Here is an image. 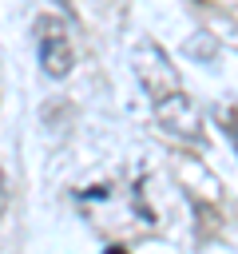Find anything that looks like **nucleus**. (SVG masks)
Returning a JSON list of instances; mask_svg holds the SVG:
<instances>
[{
    "label": "nucleus",
    "mask_w": 238,
    "mask_h": 254,
    "mask_svg": "<svg viewBox=\"0 0 238 254\" xmlns=\"http://www.w3.org/2000/svg\"><path fill=\"white\" fill-rule=\"evenodd\" d=\"M135 75L143 79V91H147L151 103L163 99V95H171V91H178V71L171 67V60L155 44H143L135 52Z\"/></svg>",
    "instance_id": "obj_3"
},
{
    "label": "nucleus",
    "mask_w": 238,
    "mask_h": 254,
    "mask_svg": "<svg viewBox=\"0 0 238 254\" xmlns=\"http://www.w3.org/2000/svg\"><path fill=\"white\" fill-rule=\"evenodd\" d=\"M4 198H8V183H4V171H0V214H4Z\"/></svg>",
    "instance_id": "obj_4"
},
{
    "label": "nucleus",
    "mask_w": 238,
    "mask_h": 254,
    "mask_svg": "<svg viewBox=\"0 0 238 254\" xmlns=\"http://www.w3.org/2000/svg\"><path fill=\"white\" fill-rule=\"evenodd\" d=\"M36 52H40V67L52 79H63L75 67V48H71V28L60 16H40L36 20Z\"/></svg>",
    "instance_id": "obj_1"
},
{
    "label": "nucleus",
    "mask_w": 238,
    "mask_h": 254,
    "mask_svg": "<svg viewBox=\"0 0 238 254\" xmlns=\"http://www.w3.org/2000/svg\"><path fill=\"white\" fill-rule=\"evenodd\" d=\"M151 107H155V119H159V127H163L167 135L186 139V143H198V139H202V115H198V107L182 95V87L171 91V95H163V99H155Z\"/></svg>",
    "instance_id": "obj_2"
}]
</instances>
